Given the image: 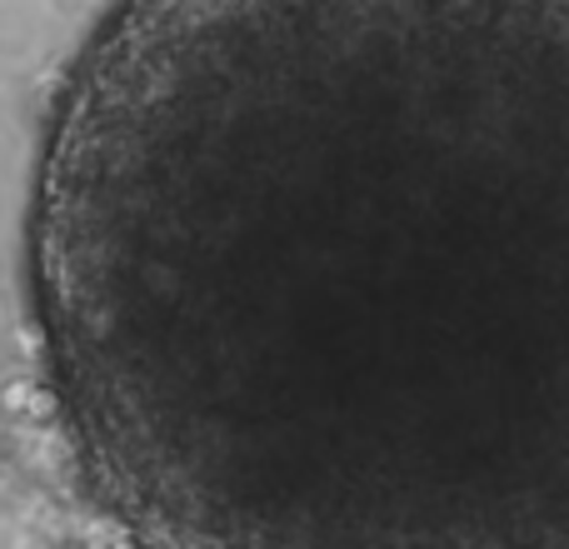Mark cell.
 I'll list each match as a JSON object with an SVG mask.
<instances>
[{"label":"cell","mask_w":569,"mask_h":549,"mask_svg":"<svg viewBox=\"0 0 569 549\" xmlns=\"http://www.w3.org/2000/svg\"><path fill=\"white\" fill-rule=\"evenodd\" d=\"M26 300L136 549H569V0H110Z\"/></svg>","instance_id":"cell-1"}]
</instances>
